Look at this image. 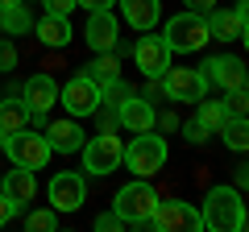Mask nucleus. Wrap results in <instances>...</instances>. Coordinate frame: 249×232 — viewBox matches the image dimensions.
<instances>
[{"mask_svg": "<svg viewBox=\"0 0 249 232\" xmlns=\"http://www.w3.org/2000/svg\"><path fill=\"white\" fill-rule=\"evenodd\" d=\"M204 228L212 232H241L245 228V203L237 187H212L204 199Z\"/></svg>", "mask_w": 249, "mask_h": 232, "instance_id": "obj_1", "label": "nucleus"}, {"mask_svg": "<svg viewBox=\"0 0 249 232\" xmlns=\"http://www.w3.org/2000/svg\"><path fill=\"white\" fill-rule=\"evenodd\" d=\"M162 42L170 46V54L178 50H204L208 42H212V33H208V21L199 17V13H178V17L166 21V33H162Z\"/></svg>", "mask_w": 249, "mask_h": 232, "instance_id": "obj_2", "label": "nucleus"}, {"mask_svg": "<svg viewBox=\"0 0 249 232\" xmlns=\"http://www.w3.org/2000/svg\"><path fill=\"white\" fill-rule=\"evenodd\" d=\"M121 162H129V170H133L137 179H154V174L166 166V141L154 137V129H145L142 137H133V145L124 149Z\"/></svg>", "mask_w": 249, "mask_h": 232, "instance_id": "obj_3", "label": "nucleus"}, {"mask_svg": "<svg viewBox=\"0 0 249 232\" xmlns=\"http://www.w3.org/2000/svg\"><path fill=\"white\" fill-rule=\"evenodd\" d=\"M4 149H9L13 166H25V170H42L46 162H50V141H46V133H34V129H17V133H9V141H4Z\"/></svg>", "mask_w": 249, "mask_h": 232, "instance_id": "obj_4", "label": "nucleus"}, {"mask_svg": "<svg viewBox=\"0 0 249 232\" xmlns=\"http://www.w3.org/2000/svg\"><path fill=\"white\" fill-rule=\"evenodd\" d=\"M154 207H158V191L145 179H137V182H129V187L116 191V215H121L124 224H145Z\"/></svg>", "mask_w": 249, "mask_h": 232, "instance_id": "obj_5", "label": "nucleus"}, {"mask_svg": "<svg viewBox=\"0 0 249 232\" xmlns=\"http://www.w3.org/2000/svg\"><path fill=\"white\" fill-rule=\"evenodd\" d=\"M145 224H154L158 232H196V228H204V215L183 199H158V207L150 212Z\"/></svg>", "mask_w": 249, "mask_h": 232, "instance_id": "obj_6", "label": "nucleus"}, {"mask_svg": "<svg viewBox=\"0 0 249 232\" xmlns=\"http://www.w3.org/2000/svg\"><path fill=\"white\" fill-rule=\"evenodd\" d=\"M79 153H83V170H91V174H112L121 166V158H124V141L116 133H100L91 141H83Z\"/></svg>", "mask_w": 249, "mask_h": 232, "instance_id": "obj_7", "label": "nucleus"}, {"mask_svg": "<svg viewBox=\"0 0 249 232\" xmlns=\"http://www.w3.org/2000/svg\"><path fill=\"white\" fill-rule=\"evenodd\" d=\"M162 91L170 99H178V104H199L208 91V79L199 71H191V66H166L162 71Z\"/></svg>", "mask_w": 249, "mask_h": 232, "instance_id": "obj_8", "label": "nucleus"}, {"mask_svg": "<svg viewBox=\"0 0 249 232\" xmlns=\"http://www.w3.org/2000/svg\"><path fill=\"white\" fill-rule=\"evenodd\" d=\"M100 83L96 79H88V75H75L67 87H62V108L71 116H91V112H100Z\"/></svg>", "mask_w": 249, "mask_h": 232, "instance_id": "obj_9", "label": "nucleus"}, {"mask_svg": "<svg viewBox=\"0 0 249 232\" xmlns=\"http://www.w3.org/2000/svg\"><path fill=\"white\" fill-rule=\"evenodd\" d=\"M199 75H204L208 83H216L220 91L245 87V63H241L237 54H216V58H208V63L199 66Z\"/></svg>", "mask_w": 249, "mask_h": 232, "instance_id": "obj_10", "label": "nucleus"}, {"mask_svg": "<svg viewBox=\"0 0 249 232\" xmlns=\"http://www.w3.org/2000/svg\"><path fill=\"white\" fill-rule=\"evenodd\" d=\"M83 174H54V182H50V207L54 212H79L83 207Z\"/></svg>", "mask_w": 249, "mask_h": 232, "instance_id": "obj_11", "label": "nucleus"}, {"mask_svg": "<svg viewBox=\"0 0 249 232\" xmlns=\"http://www.w3.org/2000/svg\"><path fill=\"white\" fill-rule=\"evenodd\" d=\"M116 33H121V25H116L112 9H96V13H88V29H83V37H88V46H91L96 54L112 50V46H116Z\"/></svg>", "mask_w": 249, "mask_h": 232, "instance_id": "obj_12", "label": "nucleus"}, {"mask_svg": "<svg viewBox=\"0 0 249 232\" xmlns=\"http://www.w3.org/2000/svg\"><path fill=\"white\" fill-rule=\"evenodd\" d=\"M208 33L212 37H220V42H245V4H237L232 13H224V9H212L208 13Z\"/></svg>", "mask_w": 249, "mask_h": 232, "instance_id": "obj_13", "label": "nucleus"}, {"mask_svg": "<svg viewBox=\"0 0 249 232\" xmlns=\"http://www.w3.org/2000/svg\"><path fill=\"white\" fill-rule=\"evenodd\" d=\"M133 58L145 71V79H158V75L170 66V46L162 42V37H142V42L133 46Z\"/></svg>", "mask_w": 249, "mask_h": 232, "instance_id": "obj_14", "label": "nucleus"}, {"mask_svg": "<svg viewBox=\"0 0 249 232\" xmlns=\"http://www.w3.org/2000/svg\"><path fill=\"white\" fill-rule=\"evenodd\" d=\"M116 120H121L124 129H133V133H145V129H154V104L145 96H124L121 104H116Z\"/></svg>", "mask_w": 249, "mask_h": 232, "instance_id": "obj_15", "label": "nucleus"}, {"mask_svg": "<svg viewBox=\"0 0 249 232\" xmlns=\"http://www.w3.org/2000/svg\"><path fill=\"white\" fill-rule=\"evenodd\" d=\"M34 191H37V182H34V170H25V166H17V170H9V179H4V187H0V195L13 203V215L21 212V207L34 199Z\"/></svg>", "mask_w": 249, "mask_h": 232, "instance_id": "obj_16", "label": "nucleus"}, {"mask_svg": "<svg viewBox=\"0 0 249 232\" xmlns=\"http://www.w3.org/2000/svg\"><path fill=\"white\" fill-rule=\"evenodd\" d=\"M21 99L29 104V112H50L58 104V87H54L50 75H34V79H25V96Z\"/></svg>", "mask_w": 249, "mask_h": 232, "instance_id": "obj_17", "label": "nucleus"}, {"mask_svg": "<svg viewBox=\"0 0 249 232\" xmlns=\"http://www.w3.org/2000/svg\"><path fill=\"white\" fill-rule=\"evenodd\" d=\"M46 141H50V149H58V153H79L83 129L75 125V120H54V125H46Z\"/></svg>", "mask_w": 249, "mask_h": 232, "instance_id": "obj_18", "label": "nucleus"}, {"mask_svg": "<svg viewBox=\"0 0 249 232\" xmlns=\"http://www.w3.org/2000/svg\"><path fill=\"white\" fill-rule=\"evenodd\" d=\"M121 9H124V21L133 29H154L158 25V17H162V4L158 0H121Z\"/></svg>", "mask_w": 249, "mask_h": 232, "instance_id": "obj_19", "label": "nucleus"}, {"mask_svg": "<svg viewBox=\"0 0 249 232\" xmlns=\"http://www.w3.org/2000/svg\"><path fill=\"white\" fill-rule=\"evenodd\" d=\"M29 125V104L21 96H9V99H0V137L9 141V133H17V129Z\"/></svg>", "mask_w": 249, "mask_h": 232, "instance_id": "obj_20", "label": "nucleus"}, {"mask_svg": "<svg viewBox=\"0 0 249 232\" xmlns=\"http://www.w3.org/2000/svg\"><path fill=\"white\" fill-rule=\"evenodd\" d=\"M34 29H37V37H42V46H54V50H62V46L71 42V21L58 17V13H46Z\"/></svg>", "mask_w": 249, "mask_h": 232, "instance_id": "obj_21", "label": "nucleus"}, {"mask_svg": "<svg viewBox=\"0 0 249 232\" xmlns=\"http://www.w3.org/2000/svg\"><path fill=\"white\" fill-rule=\"evenodd\" d=\"M220 137H224L229 149L245 153V149H249V125H245V116H229V120L220 125Z\"/></svg>", "mask_w": 249, "mask_h": 232, "instance_id": "obj_22", "label": "nucleus"}, {"mask_svg": "<svg viewBox=\"0 0 249 232\" xmlns=\"http://www.w3.org/2000/svg\"><path fill=\"white\" fill-rule=\"evenodd\" d=\"M29 25H34V17H29V4H25V0L13 4V9H0V33H25Z\"/></svg>", "mask_w": 249, "mask_h": 232, "instance_id": "obj_23", "label": "nucleus"}, {"mask_svg": "<svg viewBox=\"0 0 249 232\" xmlns=\"http://www.w3.org/2000/svg\"><path fill=\"white\" fill-rule=\"evenodd\" d=\"M88 79H96V83H112V79H121V63L112 58V50H104L96 63L88 66Z\"/></svg>", "mask_w": 249, "mask_h": 232, "instance_id": "obj_24", "label": "nucleus"}, {"mask_svg": "<svg viewBox=\"0 0 249 232\" xmlns=\"http://www.w3.org/2000/svg\"><path fill=\"white\" fill-rule=\"evenodd\" d=\"M196 120L208 129V133H220V125L229 120V108H224V99H220V104H204V99H199V116H196Z\"/></svg>", "mask_w": 249, "mask_h": 232, "instance_id": "obj_25", "label": "nucleus"}, {"mask_svg": "<svg viewBox=\"0 0 249 232\" xmlns=\"http://www.w3.org/2000/svg\"><path fill=\"white\" fill-rule=\"evenodd\" d=\"M224 108H229V116H245V112H249L245 87H237V91H224Z\"/></svg>", "mask_w": 249, "mask_h": 232, "instance_id": "obj_26", "label": "nucleus"}, {"mask_svg": "<svg viewBox=\"0 0 249 232\" xmlns=\"http://www.w3.org/2000/svg\"><path fill=\"white\" fill-rule=\"evenodd\" d=\"M54 224H58V220H54V212H29L25 215V228H34V232H50Z\"/></svg>", "mask_w": 249, "mask_h": 232, "instance_id": "obj_27", "label": "nucleus"}, {"mask_svg": "<svg viewBox=\"0 0 249 232\" xmlns=\"http://www.w3.org/2000/svg\"><path fill=\"white\" fill-rule=\"evenodd\" d=\"M183 137H187V145H204V141H208L212 133H208V129H204V125L196 120V125H183Z\"/></svg>", "mask_w": 249, "mask_h": 232, "instance_id": "obj_28", "label": "nucleus"}, {"mask_svg": "<svg viewBox=\"0 0 249 232\" xmlns=\"http://www.w3.org/2000/svg\"><path fill=\"white\" fill-rule=\"evenodd\" d=\"M46 9H50V13H58V17H71V13L79 9V4H75V0H46Z\"/></svg>", "mask_w": 249, "mask_h": 232, "instance_id": "obj_29", "label": "nucleus"}, {"mask_svg": "<svg viewBox=\"0 0 249 232\" xmlns=\"http://www.w3.org/2000/svg\"><path fill=\"white\" fill-rule=\"evenodd\" d=\"M13 66H17V50L9 42H0V71H13Z\"/></svg>", "mask_w": 249, "mask_h": 232, "instance_id": "obj_30", "label": "nucleus"}, {"mask_svg": "<svg viewBox=\"0 0 249 232\" xmlns=\"http://www.w3.org/2000/svg\"><path fill=\"white\" fill-rule=\"evenodd\" d=\"M183 4H187V13H199V17H208L216 9V0H183Z\"/></svg>", "mask_w": 249, "mask_h": 232, "instance_id": "obj_31", "label": "nucleus"}, {"mask_svg": "<svg viewBox=\"0 0 249 232\" xmlns=\"http://www.w3.org/2000/svg\"><path fill=\"white\" fill-rule=\"evenodd\" d=\"M96 228H100V232H112V228H124V220L112 212V215H100V220H96Z\"/></svg>", "mask_w": 249, "mask_h": 232, "instance_id": "obj_32", "label": "nucleus"}, {"mask_svg": "<svg viewBox=\"0 0 249 232\" xmlns=\"http://www.w3.org/2000/svg\"><path fill=\"white\" fill-rule=\"evenodd\" d=\"M75 4H83L88 13H96V9H112L116 0H75Z\"/></svg>", "mask_w": 249, "mask_h": 232, "instance_id": "obj_33", "label": "nucleus"}, {"mask_svg": "<svg viewBox=\"0 0 249 232\" xmlns=\"http://www.w3.org/2000/svg\"><path fill=\"white\" fill-rule=\"evenodd\" d=\"M13 220V203H9V199H4V195H0V228H4V224H9Z\"/></svg>", "mask_w": 249, "mask_h": 232, "instance_id": "obj_34", "label": "nucleus"}, {"mask_svg": "<svg viewBox=\"0 0 249 232\" xmlns=\"http://www.w3.org/2000/svg\"><path fill=\"white\" fill-rule=\"evenodd\" d=\"M13 4H21V0H0V9H13Z\"/></svg>", "mask_w": 249, "mask_h": 232, "instance_id": "obj_35", "label": "nucleus"}, {"mask_svg": "<svg viewBox=\"0 0 249 232\" xmlns=\"http://www.w3.org/2000/svg\"><path fill=\"white\" fill-rule=\"evenodd\" d=\"M25 4H29V0H25Z\"/></svg>", "mask_w": 249, "mask_h": 232, "instance_id": "obj_36", "label": "nucleus"}]
</instances>
